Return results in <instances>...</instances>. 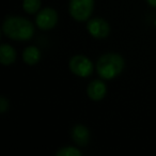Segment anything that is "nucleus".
<instances>
[{
    "mask_svg": "<svg viewBox=\"0 0 156 156\" xmlns=\"http://www.w3.org/2000/svg\"><path fill=\"white\" fill-rule=\"evenodd\" d=\"M2 32L13 41L25 42L33 37L35 32L32 22L22 16H8L2 25Z\"/></svg>",
    "mask_w": 156,
    "mask_h": 156,
    "instance_id": "1",
    "label": "nucleus"
},
{
    "mask_svg": "<svg viewBox=\"0 0 156 156\" xmlns=\"http://www.w3.org/2000/svg\"><path fill=\"white\" fill-rule=\"evenodd\" d=\"M125 61L117 52H107L101 56L96 61L95 69L98 76L104 80H111L123 72Z\"/></svg>",
    "mask_w": 156,
    "mask_h": 156,
    "instance_id": "2",
    "label": "nucleus"
},
{
    "mask_svg": "<svg viewBox=\"0 0 156 156\" xmlns=\"http://www.w3.org/2000/svg\"><path fill=\"white\" fill-rule=\"evenodd\" d=\"M94 5V0H69V15L76 22H88L93 13Z\"/></svg>",
    "mask_w": 156,
    "mask_h": 156,
    "instance_id": "3",
    "label": "nucleus"
},
{
    "mask_svg": "<svg viewBox=\"0 0 156 156\" xmlns=\"http://www.w3.org/2000/svg\"><path fill=\"white\" fill-rule=\"evenodd\" d=\"M69 67L74 75L80 78L89 77L94 71L93 62L83 55H76L72 57L69 62Z\"/></svg>",
    "mask_w": 156,
    "mask_h": 156,
    "instance_id": "4",
    "label": "nucleus"
},
{
    "mask_svg": "<svg viewBox=\"0 0 156 156\" xmlns=\"http://www.w3.org/2000/svg\"><path fill=\"white\" fill-rule=\"evenodd\" d=\"M58 13L52 8H43L40 10L35 17V25L41 30L47 31L55 28L58 23Z\"/></svg>",
    "mask_w": 156,
    "mask_h": 156,
    "instance_id": "5",
    "label": "nucleus"
},
{
    "mask_svg": "<svg viewBox=\"0 0 156 156\" xmlns=\"http://www.w3.org/2000/svg\"><path fill=\"white\" fill-rule=\"evenodd\" d=\"M87 30L94 39H106L110 34V25L106 20L102 17L90 18L87 23Z\"/></svg>",
    "mask_w": 156,
    "mask_h": 156,
    "instance_id": "6",
    "label": "nucleus"
},
{
    "mask_svg": "<svg viewBox=\"0 0 156 156\" xmlns=\"http://www.w3.org/2000/svg\"><path fill=\"white\" fill-rule=\"evenodd\" d=\"M107 93V86L104 83L102 78L101 79H94L88 85L87 88V94L90 100L94 102L102 101L106 96Z\"/></svg>",
    "mask_w": 156,
    "mask_h": 156,
    "instance_id": "7",
    "label": "nucleus"
},
{
    "mask_svg": "<svg viewBox=\"0 0 156 156\" xmlns=\"http://www.w3.org/2000/svg\"><path fill=\"white\" fill-rule=\"evenodd\" d=\"M72 139L78 147H86L90 141V130L83 124H76L72 128Z\"/></svg>",
    "mask_w": 156,
    "mask_h": 156,
    "instance_id": "8",
    "label": "nucleus"
},
{
    "mask_svg": "<svg viewBox=\"0 0 156 156\" xmlns=\"http://www.w3.org/2000/svg\"><path fill=\"white\" fill-rule=\"evenodd\" d=\"M17 54L13 46L8 43H2L0 46V62L2 65H11L16 61Z\"/></svg>",
    "mask_w": 156,
    "mask_h": 156,
    "instance_id": "9",
    "label": "nucleus"
},
{
    "mask_svg": "<svg viewBox=\"0 0 156 156\" xmlns=\"http://www.w3.org/2000/svg\"><path fill=\"white\" fill-rule=\"evenodd\" d=\"M41 50L34 45L28 46L23 51V60L28 65H35L41 60Z\"/></svg>",
    "mask_w": 156,
    "mask_h": 156,
    "instance_id": "10",
    "label": "nucleus"
},
{
    "mask_svg": "<svg viewBox=\"0 0 156 156\" xmlns=\"http://www.w3.org/2000/svg\"><path fill=\"white\" fill-rule=\"evenodd\" d=\"M23 9L28 14H35L41 10V0H23Z\"/></svg>",
    "mask_w": 156,
    "mask_h": 156,
    "instance_id": "11",
    "label": "nucleus"
},
{
    "mask_svg": "<svg viewBox=\"0 0 156 156\" xmlns=\"http://www.w3.org/2000/svg\"><path fill=\"white\" fill-rule=\"evenodd\" d=\"M83 153L78 147H63L56 152V156H81Z\"/></svg>",
    "mask_w": 156,
    "mask_h": 156,
    "instance_id": "12",
    "label": "nucleus"
},
{
    "mask_svg": "<svg viewBox=\"0 0 156 156\" xmlns=\"http://www.w3.org/2000/svg\"><path fill=\"white\" fill-rule=\"evenodd\" d=\"M9 101H8V98H5V96H1L0 98V112L2 113V115H5V112H7V110L9 109Z\"/></svg>",
    "mask_w": 156,
    "mask_h": 156,
    "instance_id": "13",
    "label": "nucleus"
},
{
    "mask_svg": "<svg viewBox=\"0 0 156 156\" xmlns=\"http://www.w3.org/2000/svg\"><path fill=\"white\" fill-rule=\"evenodd\" d=\"M147 5H151V7L156 8V0H147Z\"/></svg>",
    "mask_w": 156,
    "mask_h": 156,
    "instance_id": "14",
    "label": "nucleus"
},
{
    "mask_svg": "<svg viewBox=\"0 0 156 156\" xmlns=\"http://www.w3.org/2000/svg\"><path fill=\"white\" fill-rule=\"evenodd\" d=\"M154 25H155V26H156V20H155V23H154Z\"/></svg>",
    "mask_w": 156,
    "mask_h": 156,
    "instance_id": "15",
    "label": "nucleus"
}]
</instances>
